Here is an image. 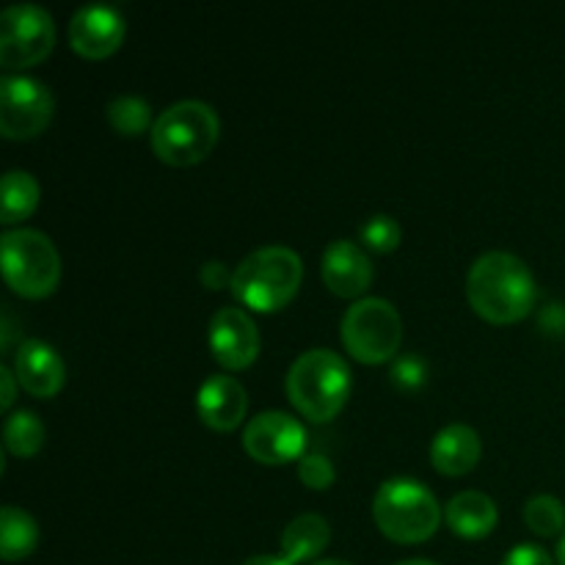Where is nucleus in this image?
<instances>
[{
	"instance_id": "nucleus-10",
	"label": "nucleus",
	"mask_w": 565,
	"mask_h": 565,
	"mask_svg": "<svg viewBox=\"0 0 565 565\" xmlns=\"http://www.w3.org/2000/svg\"><path fill=\"white\" fill-rule=\"evenodd\" d=\"M243 447L259 463H285L303 456L307 430L287 412H259L243 428Z\"/></svg>"
},
{
	"instance_id": "nucleus-34",
	"label": "nucleus",
	"mask_w": 565,
	"mask_h": 565,
	"mask_svg": "<svg viewBox=\"0 0 565 565\" xmlns=\"http://www.w3.org/2000/svg\"><path fill=\"white\" fill-rule=\"evenodd\" d=\"M312 565H353V563L337 561V557H326V561H318V563H312Z\"/></svg>"
},
{
	"instance_id": "nucleus-7",
	"label": "nucleus",
	"mask_w": 565,
	"mask_h": 565,
	"mask_svg": "<svg viewBox=\"0 0 565 565\" xmlns=\"http://www.w3.org/2000/svg\"><path fill=\"white\" fill-rule=\"evenodd\" d=\"M403 340L401 312L392 301L379 296L356 298L342 315V342L359 362H386L397 353Z\"/></svg>"
},
{
	"instance_id": "nucleus-14",
	"label": "nucleus",
	"mask_w": 565,
	"mask_h": 565,
	"mask_svg": "<svg viewBox=\"0 0 565 565\" xmlns=\"http://www.w3.org/2000/svg\"><path fill=\"white\" fill-rule=\"evenodd\" d=\"M199 417L215 430H232L243 423L248 408L246 386L235 375H207L196 392Z\"/></svg>"
},
{
	"instance_id": "nucleus-24",
	"label": "nucleus",
	"mask_w": 565,
	"mask_h": 565,
	"mask_svg": "<svg viewBox=\"0 0 565 565\" xmlns=\"http://www.w3.org/2000/svg\"><path fill=\"white\" fill-rule=\"evenodd\" d=\"M359 237L375 252H392L401 243V224L392 215L375 213L359 226Z\"/></svg>"
},
{
	"instance_id": "nucleus-4",
	"label": "nucleus",
	"mask_w": 565,
	"mask_h": 565,
	"mask_svg": "<svg viewBox=\"0 0 565 565\" xmlns=\"http://www.w3.org/2000/svg\"><path fill=\"white\" fill-rule=\"evenodd\" d=\"M221 136V119L204 99H177L154 119L149 141L166 163L191 166L207 158Z\"/></svg>"
},
{
	"instance_id": "nucleus-30",
	"label": "nucleus",
	"mask_w": 565,
	"mask_h": 565,
	"mask_svg": "<svg viewBox=\"0 0 565 565\" xmlns=\"http://www.w3.org/2000/svg\"><path fill=\"white\" fill-rule=\"evenodd\" d=\"M17 375L11 373L9 367H0V384H3V395H0V406L9 408L17 397V386H14Z\"/></svg>"
},
{
	"instance_id": "nucleus-33",
	"label": "nucleus",
	"mask_w": 565,
	"mask_h": 565,
	"mask_svg": "<svg viewBox=\"0 0 565 565\" xmlns=\"http://www.w3.org/2000/svg\"><path fill=\"white\" fill-rule=\"evenodd\" d=\"M395 565H439V563L428 561V557H408V561H401V563H395Z\"/></svg>"
},
{
	"instance_id": "nucleus-11",
	"label": "nucleus",
	"mask_w": 565,
	"mask_h": 565,
	"mask_svg": "<svg viewBox=\"0 0 565 565\" xmlns=\"http://www.w3.org/2000/svg\"><path fill=\"white\" fill-rule=\"evenodd\" d=\"M210 348L224 367L241 370L259 353V329L241 307H221L210 318Z\"/></svg>"
},
{
	"instance_id": "nucleus-19",
	"label": "nucleus",
	"mask_w": 565,
	"mask_h": 565,
	"mask_svg": "<svg viewBox=\"0 0 565 565\" xmlns=\"http://www.w3.org/2000/svg\"><path fill=\"white\" fill-rule=\"evenodd\" d=\"M39 544V524L28 511L17 505H3L0 511V557L20 561L28 557Z\"/></svg>"
},
{
	"instance_id": "nucleus-32",
	"label": "nucleus",
	"mask_w": 565,
	"mask_h": 565,
	"mask_svg": "<svg viewBox=\"0 0 565 565\" xmlns=\"http://www.w3.org/2000/svg\"><path fill=\"white\" fill-rule=\"evenodd\" d=\"M11 334H14V329H11V312L9 307H3V340H0L3 351H9L11 348Z\"/></svg>"
},
{
	"instance_id": "nucleus-22",
	"label": "nucleus",
	"mask_w": 565,
	"mask_h": 565,
	"mask_svg": "<svg viewBox=\"0 0 565 565\" xmlns=\"http://www.w3.org/2000/svg\"><path fill=\"white\" fill-rule=\"evenodd\" d=\"M105 116H108L110 125L121 132V136H138V132L147 130L152 121V108L143 97L138 94H119V97L110 99L105 105Z\"/></svg>"
},
{
	"instance_id": "nucleus-2",
	"label": "nucleus",
	"mask_w": 565,
	"mask_h": 565,
	"mask_svg": "<svg viewBox=\"0 0 565 565\" xmlns=\"http://www.w3.org/2000/svg\"><path fill=\"white\" fill-rule=\"evenodd\" d=\"M287 395L303 417L326 423L334 417L351 392V367L331 348H309L287 370Z\"/></svg>"
},
{
	"instance_id": "nucleus-31",
	"label": "nucleus",
	"mask_w": 565,
	"mask_h": 565,
	"mask_svg": "<svg viewBox=\"0 0 565 565\" xmlns=\"http://www.w3.org/2000/svg\"><path fill=\"white\" fill-rule=\"evenodd\" d=\"M241 565H292V563L285 561V557H276V555H254Z\"/></svg>"
},
{
	"instance_id": "nucleus-3",
	"label": "nucleus",
	"mask_w": 565,
	"mask_h": 565,
	"mask_svg": "<svg viewBox=\"0 0 565 565\" xmlns=\"http://www.w3.org/2000/svg\"><path fill=\"white\" fill-rule=\"evenodd\" d=\"M301 276L303 265L298 252L270 243V246L254 248L237 263V268L232 270V292L246 307L274 312L296 296Z\"/></svg>"
},
{
	"instance_id": "nucleus-16",
	"label": "nucleus",
	"mask_w": 565,
	"mask_h": 565,
	"mask_svg": "<svg viewBox=\"0 0 565 565\" xmlns=\"http://www.w3.org/2000/svg\"><path fill=\"white\" fill-rule=\"evenodd\" d=\"M480 450H483V445H480V436L472 425L450 423L430 441V461L439 472L463 475L478 463Z\"/></svg>"
},
{
	"instance_id": "nucleus-23",
	"label": "nucleus",
	"mask_w": 565,
	"mask_h": 565,
	"mask_svg": "<svg viewBox=\"0 0 565 565\" xmlns=\"http://www.w3.org/2000/svg\"><path fill=\"white\" fill-rule=\"evenodd\" d=\"M524 522L539 535H557L565 530V505L552 494H535L524 502Z\"/></svg>"
},
{
	"instance_id": "nucleus-17",
	"label": "nucleus",
	"mask_w": 565,
	"mask_h": 565,
	"mask_svg": "<svg viewBox=\"0 0 565 565\" xmlns=\"http://www.w3.org/2000/svg\"><path fill=\"white\" fill-rule=\"evenodd\" d=\"M445 519L452 533L463 539H483L497 524V505L486 491H458L445 505Z\"/></svg>"
},
{
	"instance_id": "nucleus-8",
	"label": "nucleus",
	"mask_w": 565,
	"mask_h": 565,
	"mask_svg": "<svg viewBox=\"0 0 565 565\" xmlns=\"http://www.w3.org/2000/svg\"><path fill=\"white\" fill-rule=\"evenodd\" d=\"M55 22L44 6L11 3L0 14V64L20 70L42 61L53 50Z\"/></svg>"
},
{
	"instance_id": "nucleus-18",
	"label": "nucleus",
	"mask_w": 565,
	"mask_h": 565,
	"mask_svg": "<svg viewBox=\"0 0 565 565\" xmlns=\"http://www.w3.org/2000/svg\"><path fill=\"white\" fill-rule=\"evenodd\" d=\"M331 541V524L320 513H298L281 533V557L292 565L320 555Z\"/></svg>"
},
{
	"instance_id": "nucleus-13",
	"label": "nucleus",
	"mask_w": 565,
	"mask_h": 565,
	"mask_svg": "<svg viewBox=\"0 0 565 565\" xmlns=\"http://www.w3.org/2000/svg\"><path fill=\"white\" fill-rule=\"evenodd\" d=\"M14 375L22 390L36 397H50L64 386L66 367L61 353L50 342L39 340V337H28L17 345Z\"/></svg>"
},
{
	"instance_id": "nucleus-21",
	"label": "nucleus",
	"mask_w": 565,
	"mask_h": 565,
	"mask_svg": "<svg viewBox=\"0 0 565 565\" xmlns=\"http://www.w3.org/2000/svg\"><path fill=\"white\" fill-rule=\"evenodd\" d=\"M3 445L14 456H33L44 445V425L39 414L17 408L3 423Z\"/></svg>"
},
{
	"instance_id": "nucleus-29",
	"label": "nucleus",
	"mask_w": 565,
	"mask_h": 565,
	"mask_svg": "<svg viewBox=\"0 0 565 565\" xmlns=\"http://www.w3.org/2000/svg\"><path fill=\"white\" fill-rule=\"evenodd\" d=\"M541 329L565 331V307H561V303H550V307L541 312Z\"/></svg>"
},
{
	"instance_id": "nucleus-5",
	"label": "nucleus",
	"mask_w": 565,
	"mask_h": 565,
	"mask_svg": "<svg viewBox=\"0 0 565 565\" xmlns=\"http://www.w3.org/2000/svg\"><path fill=\"white\" fill-rule=\"evenodd\" d=\"M373 519L392 541L417 544L436 533L441 522V505L423 480L390 478L375 491Z\"/></svg>"
},
{
	"instance_id": "nucleus-35",
	"label": "nucleus",
	"mask_w": 565,
	"mask_h": 565,
	"mask_svg": "<svg viewBox=\"0 0 565 565\" xmlns=\"http://www.w3.org/2000/svg\"><path fill=\"white\" fill-rule=\"evenodd\" d=\"M557 563L565 565V535L561 539V544H557Z\"/></svg>"
},
{
	"instance_id": "nucleus-6",
	"label": "nucleus",
	"mask_w": 565,
	"mask_h": 565,
	"mask_svg": "<svg viewBox=\"0 0 565 565\" xmlns=\"http://www.w3.org/2000/svg\"><path fill=\"white\" fill-rule=\"evenodd\" d=\"M0 257H3V276L14 292L25 298H42L55 290L61 279V257L44 232L6 230L0 235Z\"/></svg>"
},
{
	"instance_id": "nucleus-28",
	"label": "nucleus",
	"mask_w": 565,
	"mask_h": 565,
	"mask_svg": "<svg viewBox=\"0 0 565 565\" xmlns=\"http://www.w3.org/2000/svg\"><path fill=\"white\" fill-rule=\"evenodd\" d=\"M199 279H202L204 287H210V290H221L226 281L232 285L230 268H226V263H221V259H207V263L202 265V270H199Z\"/></svg>"
},
{
	"instance_id": "nucleus-9",
	"label": "nucleus",
	"mask_w": 565,
	"mask_h": 565,
	"mask_svg": "<svg viewBox=\"0 0 565 565\" xmlns=\"http://www.w3.org/2000/svg\"><path fill=\"white\" fill-rule=\"evenodd\" d=\"M55 110L47 83L31 75L0 77V132L6 138H33L50 125Z\"/></svg>"
},
{
	"instance_id": "nucleus-15",
	"label": "nucleus",
	"mask_w": 565,
	"mask_h": 565,
	"mask_svg": "<svg viewBox=\"0 0 565 565\" xmlns=\"http://www.w3.org/2000/svg\"><path fill=\"white\" fill-rule=\"evenodd\" d=\"M373 259L367 257V252L359 243L342 237V241L326 246L323 279L329 290H334L337 296H362L370 287V281H373Z\"/></svg>"
},
{
	"instance_id": "nucleus-1",
	"label": "nucleus",
	"mask_w": 565,
	"mask_h": 565,
	"mask_svg": "<svg viewBox=\"0 0 565 565\" xmlns=\"http://www.w3.org/2000/svg\"><path fill=\"white\" fill-rule=\"evenodd\" d=\"M467 296L480 318L513 323L533 309L535 276L522 257L491 248L469 265Z\"/></svg>"
},
{
	"instance_id": "nucleus-12",
	"label": "nucleus",
	"mask_w": 565,
	"mask_h": 565,
	"mask_svg": "<svg viewBox=\"0 0 565 565\" xmlns=\"http://www.w3.org/2000/svg\"><path fill=\"white\" fill-rule=\"evenodd\" d=\"M125 39V17L110 3H86L72 14L70 42L88 58H105Z\"/></svg>"
},
{
	"instance_id": "nucleus-26",
	"label": "nucleus",
	"mask_w": 565,
	"mask_h": 565,
	"mask_svg": "<svg viewBox=\"0 0 565 565\" xmlns=\"http://www.w3.org/2000/svg\"><path fill=\"white\" fill-rule=\"evenodd\" d=\"M298 475L309 489H329L334 483V463L323 452H303L298 458Z\"/></svg>"
},
{
	"instance_id": "nucleus-25",
	"label": "nucleus",
	"mask_w": 565,
	"mask_h": 565,
	"mask_svg": "<svg viewBox=\"0 0 565 565\" xmlns=\"http://www.w3.org/2000/svg\"><path fill=\"white\" fill-rule=\"evenodd\" d=\"M392 384L401 386L403 392H414L428 381V362L419 353H403L392 362Z\"/></svg>"
},
{
	"instance_id": "nucleus-27",
	"label": "nucleus",
	"mask_w": 565,
	"mask_h": 565,
	"mask_svg": "<svg viewBox=\"0 0 565 565\" xmlns=\"http://www.w3.org/2000/svg\"><path fill=\"white\" fill-rule=\"evenodd\" d=\"M502 565H552V555L539 544H519L502 557Z\"/></svg>"
},
{
	"instance_id": "nucleus-20",
	"label": "nucleus",
	"mask_w": 565,
	"mask_h": 565,
	"mask_svg": "<svg viewBox=\"0 0 565 565\" xmlns=\"http://www.w3.org/2000/svg\"><path fill=\"white\" fill-rule=\"evenodd\" d=\"M39 202V182L31 171L11 169L3 174V199H0V218L14 224L33 213Z\"/></svg>"
}]
</instances>
